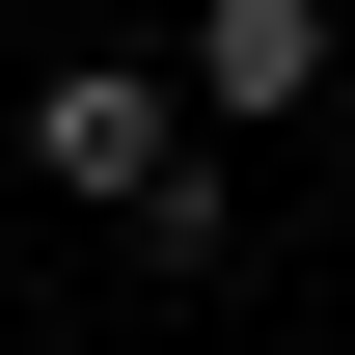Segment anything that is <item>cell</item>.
<instances>
[{
    "instance_id": "1",
    "label": "cell",
    "mask_w": 355,
    "mask_h": 355,
    "mask_svg": "<svg viewBox=\"0 0 355 355\" xmlns=\"http://www.w3.org/2000/svg\"><path fill=\"white\" fill-rule=\"evenodd\" d=\"M191 110L219 137H301L328 110V0H191Z\"/></svg>"
}]
</instances>
